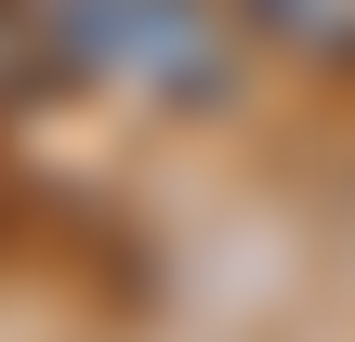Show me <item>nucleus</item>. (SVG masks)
I'll list each match as a JSON object with an SVG mask.
<instances>
[{
  "label": "nucleus",
  "instance_id": "2",
  "mask_svg": "<svg viewBox=\"0 0 355 342\" xmlns=\"http://www.w3.org/2000/svg\"><path fill=\"white\" fill-rule=\"evenodd\" d=\"M237 26L303 66H355V0H237Z\"/></svg>",
  "mask_w": 355,
  "mask_h": 342
},
{
  "label": "nucleus",
  "instance_id": "3",
  "mask_svg": "<svg viewBox=\"0 0 355 342\" xmlns=\"http://www.w3.org/2000/svg\"><path fill=\"white\" fill-rule=\"evenodd\" d=\"M53 79V26H40V0H0V92H40Z\"/></svg>",
  "mask_w": 355,
  "mask_h": 342
},
{
  "label": "nucleus",
  "instance_id": "1",
  "mask_svg": "<svg viewBox=\"0 0 355 342\" xmlns=\"http://www.w3.org/2000/svg\"><path fill=\"white\" fill-rule=\"evenodd\" d=\"M53 66L132 105H224L237 92V0H40Z\"/></svg>",
  "mask_w": 355,
  "mask_h": 342
}]
</instances>
